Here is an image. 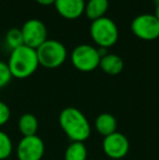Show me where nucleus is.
<instances>
[{"mask_svg":"<svg viewBox=\"0 0 159 160\" xmlns=\"http://www.w3.org/2000/svg\"><path fill=\"white\" fill-rule=\"evenodd\" d=\"M59 125L71 142L84 143L92 133L91 123L86 116L75 107H67L59 114Z\"/></svg>","mask_w":159,"mask_h":160,"instance_id":"f257e3e1","label":"nucleus"},{"mask_svg":"<svg viewBox=\"0 0 159 160\" xmlns=\"http://www.w3.org/2000/svg\"><path fill=\"white\" fill-rule=\"evenodd\" d=\"M8 67L12 78L19 80L30 78L39 67L36 49L22 45L11 50L8 60Z\"/></svg>","mask_w":159,"mask_h":160,"instance_id":"f03ea898","label":"nucleus"},{"mask_svg":"<svg viewBox=\"0 0 159 160\" xmlns=\"http://www.w3.org/2000/svg\"><path fill=\"white\" fill-rule=\"evenodd\" d=\"M89 34L99 48H109L119 39V30L113 20L107 17L92 21Z\"/></svg>","mask_w":159,"mask_h":160,"instance_id":"7ed1b4c3","label":"nucleus"},{"mask_svg":"<svg viewBox=\"0 0 159 160\" xmlns=\"http://www.w3.org/2000/svg\"><path fill=\"white\" fill-rule=\"evenodd\" d=\"M39 65L46 69H56L66 62L68 50L61 42L47 39L36 49Z\"/></svg>","mask_w":159,"mask_h":160,"instance_id":"20e7f679","label":"nucleus"},{"mask_svg":"<svg viewBox=\"0 0 159 160\" xmlns=\"http://www.w3.org/2000/svg\"><path fill=\"white\" fill-rule=\"evenodd\" d=\"M100 55L96 47L88 44L79 45L71 53L73 67L81 72H92L99 67Z\"/></svg>","mask_w":159,"mask_h":160,"instance_id":"39448f33","label":"nucleus"},{"mask_svg":"<svg viewBox=\"0 0 159 160\" xmlns=\"http://www.w3.org/2000/svg\"><path fill=\"white\" fill-rule=\"evenodd\" d=\"M131 31L140 39H157L159 37V20L149 13L140 14L131 22Z\"/></svg>","mask_w":159,"mask_h":160,"instance_id":"423d86ee","label":"nucleus"},{"mask_svg":"<svg viewBox=\"0 0 159 160\" xmlns=\"http://www.w3.org/2000/svg\"><path fill=\"white\" fill-rule=\"evenodd\" d=\"M21 32L24 45L33 49H37L48 39L46 25L44 22L37 19H31L26 21L22 26Z\"/></svg>","mask_w":159,"mask_h":160,"instance_id":"0eeeda50","label":"nucleus"},{"mask_svg":"<svg viewBox=\"0 0 159 160\" xmlns=\"http://www.w3.org/2000/svg\"><path fill=\"white\" fill-rule=\"evenodd\" d=\"M44 154L45 144L38 135L23 136L17 146L19 160H42Z\"/></svg>","mask_w":159,"mask_h":160,"instance_id":"6e6552de","label":"nucleus"},{"mask_svg":"<svg viewBox=\"0 0 159 160\" xmlns=\"http://www.w3.org/2000/svg\"><path fill=\"white\" fill-rule=\"evenodd\" d=\"M102 150H104L105 155L110 159H122L129 152L130 142L124 134L117 131V132L104 137Z\"/></svg>","mask_w":159,"mask_h":160,"instance_id":"1a4fd4ad","label":"nucleus"},{"mask_svg":"<svg viewBox=\"0 0 159 160\" xmlns=\"http://www.w3.org/2000/svg\"><path fill=\"white\" fill-rule=\"evenodd\" d=\"M85 0H56L55 8L62 18L67 20L79 19L84 13Z\"/></svg>","mask_w":159,"mask_h":160,"instance_id":"9d476101","label":"nucleus"},{"mask_svg":"<svg viewBox=\"0 0 159 160\" xmlns=\"http://www.w3.org/2000/svg\"><path fill=\"white\" fill-rule=\"evenodd\" d=\"M94 125H95V128L98 134L106 137L108 135L112 134V133L117 132L118 122L115 116L108 113V112H104V113H100L99 116H97V118L95 119Z\"/></svg>","mask_w":159,"mask_h":160,"instance_id":"9b49d317","label":"nucleus"},{"mask_svg":"<svg viewBox=\"0 0 159 160\" xmlns=\"http://www.w3.org/2000/svg\"><path fill=\"white\" fill-rule=\"evenodd\" d=\"M99 68L109 75H117L122 72L124 68V62L122 58L115 53H107L102 57L99 62Z\"/></svg>","mask_w":159,"mask_h":160,"instance_id":"f8f14e48","label":"nucleus"},{"mask_svg":"<svg viewBox=\"0 0 159 160\" xmlns=\"http://www.w3.org/2000/svg\"><path fill=\"white\" fill-rule=\"evenodd\" d=\"M109 9V0H88L85 3L84 13L89 20L95 21L104 18Z\"/></svg>","mask_w":159,"mask_h":160,"instance_id":"ddd939ff","label":"nucleus"},{"mask_svg":"<svg viewBox=\"0 0 159 160\" xmlns=\"http://www.w3.org/2000/svg\"><path fill=\"white\" fill-rule=\"evenodd\" d=\"M19 131L23 136H33L37 135L38 131V120L33 113H24L20 117L19 123Z\"/></svg>","mask_w":159,"mask_h":160,"instance_id":"4468645a","label":"nucleus"},{"mask_svg":"<svg viewBox=\"0 0 159 160\" xmlns=\"http://www.w3.org/2000/svg\"><path fill=\"white\" fill-rule=\"evenodd\" d=\"M87 148L82 142H71L64 152V160H86Z\"/></svg>","mask_w":159,"mask_h":160,"instance_id":"2eb2a0df","label":"nucleus"},{"mask_svg":"<svg viewBox=\"0 0 159 160\" xmlns=\"http://www.w3.org/2000/svg\"><path fill=\"white\" fill-rule=\"evenodd\" d=\"M13 152V143L6 132L0 130V160H6Z\"/></svg>","mask_w":159,"mask_h":160,"instance_id":"dca6fc26","label":"nucleus"},{"mask_svg":"<svg viewBox=\"0 0 159 160\" xmlns=\"http://www.w3.org/2000/svg\"><path fill=\"white\" fill-rule=\"evenodd\" d=\"M6 44L8 45V47L11 50L24 45L21 30L20 28H11V30H9L6 34Z\"/></svg>","mask_w":159,"mask_h":160,"instance_id":"f3484780","label":"nucleus"},{"mask_svg":"<svg viewBox=\"0 0 159 160\" xmlns=\"http://www.w3.org/2000/svg\"><path fill=\"white\" fill-rule=\"evenodd\" d=\"M11 78H12V75L9 70L8 63L0 60V89L6 87L11 82Z\"/></svg>","mask_w":159,"mask_h":160,"instance_id":"a211bd4d","label":"nucleus"},{"mask_svg":"<svg viewBox=\"0 0 159 160\" xmlns=\"http://www.w3.org/2000/svg\"><path fill=\"white\" fill-rule=\"evenodd\" d=\"M11 117V111L9 106L2 100H0V128L8 123Z\"/></svg>","mask_w":159,"mask_h":160,"instance_id":"6ab92c4d","label":"nucleus"},{"mask_svg":"<svg viewBox=\"0 0 159 160\" xmlns=\"http://www.w3.org/2000/svg\"><path fill=\"white\" fill-rule=\"evenodd\" d=\"M56 0H36V2H38L42 6H50V4L55 3Z\"/></svg>","mask_w":159,"mask_h":160,"instance_id":"aec40b11","label":"nucleus"},{"mask_svg":"<svg viewBox=\"0 0 159 160\" xmlns=\"http://www.w3.org/2000/svg\"><path fill=\"white\" fill-rule=\"evenodd\" d=\"M154 15H155L156 18L159 20V2L158 3H156V8H155V13H154Z\"/></svg>","mask_w":159,"mask_h":160,"instance_id":"412c9836","label":"nucleus"},{"mask_svg":"<svg viewBox=\"0 0 159 160\" xmlns=\"http://www.w3.org/2000/svg\"><path fill=\"white\" fill-rule=\"evenodd\" d=\"M154 1H155L156 3H158V2H159V0H154Z\"/></svg>","mask_w":159,"mask_h":160,"instance_id":"4be33fe9","label":"nucleus"}]
</instances>
